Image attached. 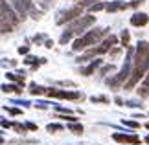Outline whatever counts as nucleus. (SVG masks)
Returning a JSON list of instances; mask_svg holds the SVG:
<instances>
[{
  "label": "nucleus",
  "instance_id": "9b49d317",
  "mask_svg": "<svg viewBox=\"0 0 149 145\" xmlns=\"http://www.w3.org/2000/svg\"><path fill=\"white\" fill-rule=\"evenodd\" d=\"M98 65H100V62H92V65H90L88 68H85V70H83V74H85V75H88V74H92V72H94V68H96V66H98Z\"/></svg>",
  "mask_w": 149,
  "mask_h": 145
},
{
  "label": "nucleus",
  "instance_id": "4be33fe9",
  "mask_svg": "<svg viewBox=\"0 0 149 145\" xmlns=\"http://www.w3.org/2000/svg\"><path fill=\"white\" fill-rule=\"evenodd\" d=\"M147 129H149V123H147Z\"/></svg>",
  "mask_w": 149,
  "mask_h": 145
},
{
  "label": "nucleus",
  "instance_id": "1a4fd4ad",
  "mask_svg": "<svg viewBox=\"0 0 149 145\" xmlns=\"http://www.w3.org/2000/svg\"><path fill=\"white\" fill-rule=\"evenodd\" d=\"M114 140L120 142V143H138V138H134V136H123V134H120V132L114 134Z\"/></svg>",
  "mask_w": 149,
  "mask_h": 145
},
{
  "label": "nucleus",
  "instance_id": "ddd939ff",
  "mask_svg": "<svg viewBox=\"0 0 149 145\" xmlns=\"http://www.w3.org/2000/svg\"><path fill=\"white\" fill-rule=\"evenodd\" d=\"M31 94H33V96H37V94H42V88H41V86H35V85H31Z\"/></svg>",
  "mask_w": 149,
  "mask_h": 145
},
{
  "label": "nucleus",
  "instance_id": "423d86ee",
  "mask_svg": "<svg viewBox=\"0 0 149 145\" xmlns=\"http://www.w3.org/2000/svg\"><path fill=\"white\" fill-rule=\"evenodd\" d=\"M6 20H9V22H13V24H17V17L13 15V11H11L8 6H6V0H2V22Z\"/></svg>",
  "mask_w": 149,
  "mask_h": 145
},
{
  "label": "nucleus",
  "instance_id": "0eeeda50",
  "mask_svg": "<svg viewBox=\"0 0 149 145\" xmlns=\"http://www.w3.org/2000/svg\"><path fill=\"white\" fill-rule=\"evenodd\" d=\"M76 17H81V8H74V9H68L65 15H63V19H59V24H65L66 20H72L76 19Z\"/></svg>",
  "mask_w": 149,
  "mask_h": 145
},
{
  "label": "nucleus",
  "instance_id": "2eb2a0df",
  "mask_svg": "<svg viewBox=\"0 0 149 145\" xmlns=\"http://www.w3.org/2000/svg\"><path fill=\"white\" fill-rule=\"evenodd\" d=\"M103 8H105L103 4H92V6H90V11H100V9H103Z\"/></svg>",
  "mask_w": 149,
  "mask_h": 145
},
{
  "label": "nucleus",
  "instance_id": "412c9836",
  "mask_svg": "<svg viewBox=\"0 0 149 145\" xmlns=\"http://www.w3.org/2000/svg\"><path fill=\"white\" fill-rule=\"evenodd\" d=\"M146 142H147V143H149V136H147V140H146Z\"/></svg>",
  "mask_w": 149,
  "mask_h": 145
},
{
  "label": "nucleus",
  "instance_id": "7ed1b4c3",
  "mask_svg": "<svg viewBox=\"0 0 149 145\" xmlns=\"http://www.w3.org/2000/svg\"><path fill=\"white\" fill-rule=\"evenodd\" d=\"M94 22H96V19H94V17H90V15L88 17H81L77 22H74V24L68 28V31H70V33H79V31H83L85 28L92 26Z\"/></svg>",
  "mask_w": 149,
  "mask_h": 145
},
{
  "label": "nucleus",
  "instance_id": "6e6552de",
  "mask_svg": "<svg viewBox=\"0 0 149 145\" xmlns=\"http://www.w3.org/2000/svg\"><path fill=\"white\" fill-rule=\"evenodd\" d=\"M149 22V17L146 13H134L133 19H131V24L133 26H146Z\"/></svg>",
  "mask_w": 149,
  "mask_h": 145
},
{
  "label": "nucleus",
  "instance_id": "f3484780",
  "mask_svg": "<svg viewBox=\"0 0 149 145\" xmlns=\"http://www.w3.org/2000/svg\"><path fill=\"white\" fill-rule=\"evenodd\" d=\"M122 42H123V46H127V42H129V33L127 31L122 33Z\"/></svg>",
  "mask_w": 149,
  "mask_h": 145
},
{
  "label": "nucleus",
  "instance_id": "20e7f679",
  "mask_svg": "<svg viewBox=\"0 0 149 145\" xmlns=\"http://www.w3.org/2000/svg\"><path fill=\"white\" fill-rule=\"evenodd\" d=\"M116 42H118V39H116V37H109V39L105 40V42H103V44L100 46V48H94V50L87 51V55H85V57H90V55H96V53H103V51L111 50V48H112V46L116 44Z\"/></svg>",
  "mask_w": 149,
  "mask_h": 145
},
{
  "label": "nucleus",
  "instance_id": "dca6fc26",
  "mask_svg": "<svg viewBox=\"0 0 149 145\" xmlns=\"http://www.w3.org/2000/svg\"><path fill=\"white\" fill-rule=\"evenodd\" d=\"M4 92H19V88H17V86H8V85H4Z\"/></svg>",
  "mask_w": 149,
  "mask_h": 145
},
{
  "label": "nucleus",
  "instance_id": "a211bd4d",
  "mask_svg": "<svg viewBox=\"0 0 149 145\" xmlns=\"http://www.w3.org/2000/svg\"><path fill=\"white\" fill-rule=\"evenodd\" d=\"M48 130L50 132H57V130H61V127L59 125H48Z\"/></svg>",
  "mask_w": 149,
  "mask_h": 145
},
{
  "label": "nucleus",
  "instance_id": "4468645a",
  "mask_svg": "<svg viewBox=\"0 0 149 145\" xmlns=\"http://www.w3.org/2000/svg\"><path fill=\"white\" fill-rule=\"evenodd\" d=\"M8 77H9V79H13V81H19L20 85H24V79H22V77H17L15 74H8Z\"/></svg>",
  "mask_w": 149,
  "mask_h": 145
},
{
  "label": "nucleus",
  "instance_id": "39448f33",
  "mask_svg": "<svg viewBox=\"0 0 149 145\" xmlns=\"http://www.w3.org/2000/svg\"><path fill=\"white\" fill-rule=\"evenodd\" d=\"M48 96L61 97V99H77L79 97V94H76V92H61V90H55V88H52L48 92Z\"/></svg>",
  "mask_w": 149,
  "mask_h": 145
},
{
  "label": "nucleus",
  "instance_id": "9d476101",
  "mask_svg": "<svg viewBox=\"0 0 149 145\" xmlns=\"http://www.w3.org/2000/svg\"><path fill=\"white\" fill-rule=\"evenodd\" d=\"M125 8H127V4H111V6H109V11H116V9H125Z\"/></svg>",
  "mask_w": 149,
  "mask_h": 145
},
{
  "label": "nucleus",
  "instance_id": "aec40b11",
  "mask_svg": "<svg viewBox=\"0 0 149 145\" xmlns=\"http://www.w3.org/2000/svg\"><path fill=\"white\" fill-rule=\"evenodd\" d=\"M125 123H127L129 127H138V123H134V121H125Z\"/></svg>",
  "mask_w": 149,
  "mask_h": 145
},
{
  "label": "nucleus",
  "instance_id": "f257e3e1",
  "mask_svg": "<svg viewBox=\"0 0 149 145\" xmlns=\"http://www.w3.org/2000/svg\"><path fill=\"white\" fill-rule=\"evenodd\" d=\"M149 68V44L147 42H140L138 50H136L134 61H133V72H131V79L125 85V88H133L138 81L144 77V74Z\"/></svg>",
  "mask_w": 149,
  "mask_h": 145
},
{
  "label": "nucleus",
  "instance_id": "f8f14e48",
  "mask_svg": "<svg viewBox=\"0 0 149 145\" xmlns=\"http://www.w3.org/2000/svg\"><path fill=\"white\" fill-rule=\"evenodd\" d=\"M68 129H70L72 132H77V134H81V132H83V127L81 125H70Z\"/></svg>",
  "mask_w": 149,
  "mask_h": 145
},
{
  "label": "nucleus",
  "instance_id": "6ab92c4d",
  "mask_svg": "<svg viewBox=\"0 0 149 145\" xmlns=\"http://www.w3.org/2000/svg\"><path fill=\"white\" fill-rule=\"evenodd\" d=\"M92 101H94V103H96V101H100V103H107L105 97H92Z\"/></svg>",
  "mask_w": 149,
  "mask_h": 145
},
{
  "label": "nucleus",
  "instance_id": "f03ea898",
  "mask_svg": "<svg viewBox=\"0 0 149 145\" xmlns=\"http://www.w3.org/2000/svg\"><path fill=\"white\" fill-rule=\"evenodd\" d=\"M107 33V30H94V31H90V33H87L85 37H81V39H77L76 42H74V50H83V48H87V46H92V44H96L98 40L103 37Z\"/></svg>",
  "mask_w": 149,
  "mask_h": 145
}]
</instances>
